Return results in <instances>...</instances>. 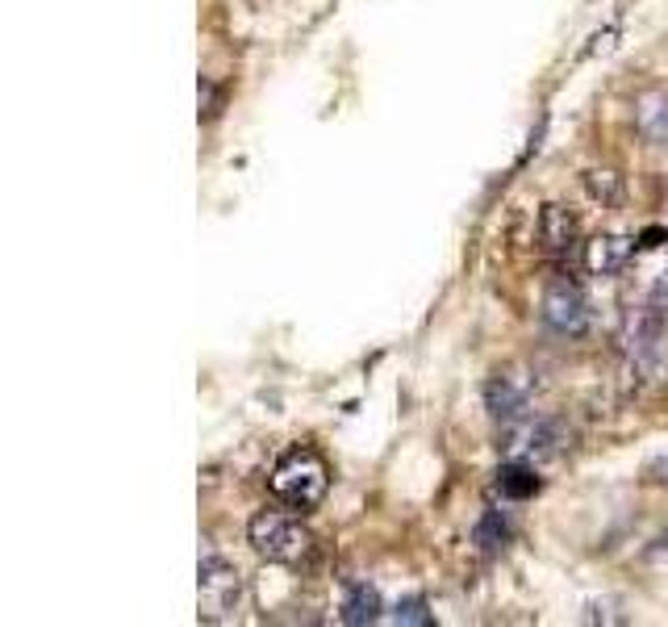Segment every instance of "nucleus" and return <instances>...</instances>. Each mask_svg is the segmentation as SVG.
I'll use <instances>...</instances> for the list:
<instances>
[{"label": "nucleus", "mask_w": 668, "mask_h": 627, "mask_svg": "<svg viewBox=\"0 0 668 627\" xmlns=\"http://www.w3.org/2000/svg\"><path fill=\"white\" fill-rule=\"evenodd\" d=\"M330 490V469L314 448H293L276 460L272 469V494L293 510H314Z\"/></svg>", "instance_id": "obj_1"}, {"label": "nucleus", "mask_w": 668, "mask_h": 627, "mask_svg": "<svg viewBox=\"0 0 668 627\" xmlns=\"http://www.w3.org/2000/svg\"><path fill=\"white\" fill-rule=\"evenodd\" d=\"M247 540L272 565H301L305 556L314 552V536H309L297 519L280 515V510H259L247 527Z\"/></svg>", "instance_id": "obj_2"}, {"label": "nucleus", "mask_w": 668, "mask_h": 627, "mask_svg": "<svg viewBox=\"0 0 668 627\" xmlns=\"http://www.w3.org/2000/svg\"><path fill=\"white\" fill-rule=\"evenodd\" d=\"M197 598H201L197 615L205 623L234 619V611L243 607V573H238V565L226 561V556H218V552L201 556V565H197Z\"/></svg>", "instance_id": "obj_3"}, {"label": "nucleus", "mask_w": 668, "mask_h": 627, "mask_svg": "<svg viewBox=\"0 0 668 627\" xmlns=\"http://www.w3.org/2000/svg\"><path fill=\"white\" fill-rule=\"evenodd\" d=\"M664 343H668V327L643 306L639 314L627 318V335H623V356H627V368L639 377V381H652L664 364Z\"/></svg>", "instance_id": "obj_4"}, {"label": "nucleus", "mask_w": 668, "mask_h": 627, "mask_svg": "<svg viewBox=\"0 0 668 627\" xmlns=\"http://www.w3.org/2000/svg\"><path fill=\"white\" fill-rule=\"evenodd\" d=\"M539 318L543 327L560 335V339H581L589 327H593V306L589 297L577 289V285H552L543 293V306H539Z\"/></svg>", "instance_id": "obj_5"}, {"label": "nucleus", "mask_w": 668, "mask_h": 627, "mask_svg": "<svg viewBox=\"0 0 668 627\" xmlns=\"http://www.w3.org/2000/svg\"><path fill=\"white\" fill-rule=\"evenodd\" d=\"M510 435V452L518 456V460H531V464H539V460H556L568 444H572V431H568V423H560V418H527L522 427H514V431H506Z\"/></svg>", "instance_id": "obj_6"}, {"label": "nucleus", "mask_w": 668, "mask_h": 627, "mask_svg": "<svg viewBox=\"0 0 668 627\" xmlns=\"http://www.w3.org/2000/svg\"><path fill=\"white\" fill-rule=\"evenodd\" d=\"M485 410L493 414V423L501 431H514V427H522L531 418V393L522 389L518 381H510V377H493L485 385Z\"/></svg>", "instance_id": "obj_7"}, {"label": "nucleus", "mask_w": 668, "mask_h": 627, "mask_svg": "<svg viewBox=\"0 0 668 627\" xmlns=\"http://www.w3.org/2000/svg\"><path fill=\"white\" fill-rule=\"evenodd\" d=\"M577 235H581V226H577V214H572L568 205L552 201V205H543V214H539V243L552 251V255H564L577 247Z\"/></svg>", "instance_id": "obj_8"}, {"label": "nucleus", "mask_w": 668, "mask_h": 627, "mask_svg": "<svg viewBox=\"0 0 668 627\" xmlns=\"http://www.w3.org/2000/svg\"><path fill=\"white\" fill-rule=\"evenodd\" d=\"M635 255V239L631 235H598L589 247H585V268L593 276H614L631 264Z\"/></svg>", "instance_id": "obj_9"}, {"label": "nucleus", "mask_w": 668, "mask_h": 627, "mask_svg": "<svg viewBox=\"0 0 668 627\" xmlns=\"http://www.w3.org/2000/svg\"><path fill=\"white\" fill-rule=\"evenodd\" d=\"M380 611H385V602H380V590L368 586V582H347L343 590V602H339V619L347 627H368L380 619Z\"/></svg>", "instance_id": "obj_10"}, {"label": "nucleus", "mask_w": 668, "mask_h": 627, "mask_svg": "<svg viewBox=\"0 0 668 627\" xmlns=\"http://www.w3.org/2000/svg\"><path fill=\"white\" fill-rule=\"evenodd\" d=\"M493 490L506 498V502H527V498H535V494L543 490V481H539V473H535L531 460H518V456H514L510 464H501V469H497Z\"/></svg>", "instance_id": "obj_11"}, {"label": "nucleus", "mask_w": 668, "mask_h": 627, "mask_svg": "<svg viewBox=\"0 0 668 627\" xmlns=\"http://www.w3.org/2000/svg\"><path fill=\"white\" fill-rule=\"evenodd\" d=\"M635 126L648 143H668V92H648V97H639Z\"/></svg>", "instance_id": "obj_12"}, {"label": "nucleus", "mask_w": 668, "mask_h": 627, "mask_svg": "<svg viewBox=\"0 0 668 627\" xmlns=\"http://www.w3.org/2000/svg\"><path fill=\"white\" fill-rule=\"evenodd\" d=\"M510 536H514V527H510V519L501 515V510H485V515L476 519V527H472V540L481 544L485 552L506 548V544H510Z\"/></svg>", "instance_id": "obj_13"}, {"label": "nucleus", "mask_w": 668, "mask_h": 627, "mask_svg": "<svg viewBox=\"0 0 668 627\" xmlns=\"http://www.w3.org/2000/svg\"><path fill=\"white\" fill-rule=\"evenodd\" d=\"M585 189L593 201H602V205H618L623 201V176L618 172H602V168H593L585 172Z\"/></svg>", "instance_id": "obj_14"}, {"label": "nucleus", "mask_w": 668, "mask_h": 627, "mask_svg": "<svg viewBox=\"0 0 668 627\" xmlns=\"http://www.w3.org/2000/svg\"><path fill=\"white\" fill-rule=\"evenodd\" d=\"M389 619H393L397 627H431V623H435V615L426 611L422 598H401L397 607L389 611Z\"/></svg>", "instance_id": "obj_15"}, {"label": "nucleus", "mask_w": 668, "mask_h": 627, "mask_svg": "<svg viewBox=\"0 0 668 627\" xmlns=\"http://www.w3.org/2000/svg\"><path fill=\"white\" fill-rule=\"evenodd\" d=\"M648 310L668 327V272H660V276H656V285L648 289Z\"/></svg>", "instance_id": "obj_16"}, {"label": "nucleus", "mask_w": 668, "mask_h": 627, "mask_svg": "<svg viewBox=\"0 0 668 627\" xmlns=\"http://www.w3.org/2000/svg\"><path fill=\"white\" fill-rule=\"evenodd\" d=\"M197 92H201V118H213V113H218V88H213V80H205L201 76V84H197Z\"/></svg>", "instance_id": "obj_17"}, {"label": "nucleus", "mask_w": 668, "mask_h": 627, "mask_svg": "<svg viewBox=\"0 0 668 627\" xmlns=\"http://www.w3.org/2000/svg\"><path fill=\"white\" fill-rule=\"evenodd\" d=\"M648 477L660 481V485H668V456H656V460L648 464Z\"/></svg>", "instance_id": "obj_18"}, {"label": "nucleus", "mask_w": 668, "mask_h": 627, "mask_svg": "<svg viewBox=\"0 0 668 627\" xmlns=\"http://www.w3.org/2000/svg\"><path fill=\"white\" fill-rule=\"evenodd\" d=\"M664 556H668V536H656L648 548V561H664Z\"/></svg>", "instance_id": "obj_19"}]
</instances>
